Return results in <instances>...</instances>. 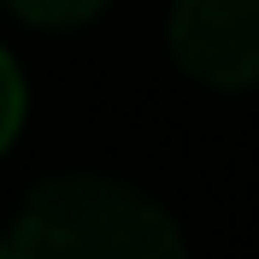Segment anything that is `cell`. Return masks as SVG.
<instances>
[{"label": "cell", "mask_w": 259, "mask_h": 259, "mask_svg": "<svg viewBox=\"0 0 259 259\" xmlns=\"http://www.w3.org/2000/svg\"><path fill=\"white\" fill-rule=\"evenodd\" d=\"M171 53L189 77L212 89L259 82V0H177L171 6Z\"/></svg>", "instance_id": "cell-2"}, {"label": "cell", "mask_w": 259, "mask_h": 259, "mask_svg": "<svg viewBox=\"0 0 259 259\" xmlns=\"http://www.w3.org/2000/svg\"><path fill=\"white\" fill-rule=\"evenodd\" d=\"M18 124H24V77H18V65L0 53V153L12 147Z\"/></svg>", "instance_id": "cell-4"}, {"label": "cell", "mask_w": 259, "mask_h": 259, "mask_svg": "<svg viewBox=\"0 0 259 259\" xmlns=\"http://www.w3.org/2000/svg\"><path fill=\"white\" fill-rule=\"evenodd\" d=\"M6 259H183V236L130 183L53 177L18 206Z\"/></svg>", "instance_id": "cell-1"}, {"label": "cell", "mask_w": 259, "mask_h": 259, "mask_svg": "<svg viewBox=\"0 0 259 259\" xmlns=\"http://www.w3.org/2000/svg\"><path fill=\"white\" fill-rule=\"evenodd\" d=\"M0 259H6V242H0Z\"/></svg>", "instance_id": "cell-5"}, {"label": "cell", "mask_w": 259, "mask_h": 259, "mask_svg": "<svg viewBox=\"0 0 259 259\" xmlns=\"http://www.w3.org/2000/svg\"><path fill=\"white\" fill-rule=\"evenodd\" d=\"M18 18L30 24H48V30H65V24H89V18L106 6V0H6Z\"/></svg>", "instance_id": "cell-3"}]
</instances>
